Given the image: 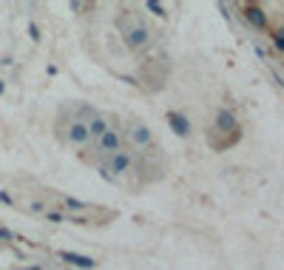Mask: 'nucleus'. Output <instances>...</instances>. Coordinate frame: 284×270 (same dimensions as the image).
<instances>
[{"label": "nucleus", "mask_w": 284, "mask_h": 270, "mask_svg": "<svg viewBox=\"0 0 284 270\" xmlns=\"http://www.w3.org/2000/svg\"><path fill=\"white\" fill-rule=\"evenodd\" d=\"M0 239H12V233H9L6 228H0Z\"/></svg>", "instance_id": "obj_14"}, {"label": "nucleus", "mask_w": 284, "mask_h": 270, "mask_svg": "<svg viewBox=\"0 0 284 270\" xmlns=\"http://www.w3.org/2000/svg\"><path fill=\"white\" fill-rule=\"evenodd\" d=\"M85 128H88V136L91 139H100L105 131H111V122H108V117H102V114H94V117L85 122Z\"/></svg>", "instance_id": "obj_6"}, {"label": "nucleus", "mask_w": 284, "mask_h": 270, "mask_svg": "<svg viewBox=\"0 0 284 270\" xmlns=\"http://www.w3.org/2000/svg\"><path fill=\"white\" fill-rule=\"evenodd\" d=\"M119 151H122V134L114 131V128L105 131L100 139H94V159H97L100 165L102 162H108V159H111L114 154H119Z\"/></svg>", "instance_id": "obj_2"}, {"label": "nucleus", "mask_w": 284, "mask_h": 270, "mask_svg": "<svg viewBox=\"0 0 284 270\" xmlns=\"http://www.w3.org/2000/svg\"><path fill=\"white\" fill-rule=\"evenodd\" d=\"M60 259L63 262H68V265H74V268H80V270H91L97 262L94 259H88V256H80V253H68V251H60Z\"/></svg>", "instance_id": "obj_7"}, {"label": "nucleus", "mask_w": 284, "mask_h": 270, "mask_svg": "<svg viewBox=\"0 0 284 270\" xmlns=\"http://www.w3.org/2000/svg\"><path fill=\"white\" fill-rule=\"evenodd\" d=\"M131 165H134V156L122 148V151L114 154V156H111V159H108L102 168L108 171V174H128V171H131Z\"/></svg>", "instance_id": "obj_5"}, {"label": "nucleus", "mask_w": 284, "mask_h": 270, "mask_svg": "<svg viewBox=\"0 0 284 270\" xmlns=\"http://www.w3.org/2000/svg\"><path fill=\"white\" fill-rule=\"evenodd\" d=\"M148 9H151V12H156V15H165V9H162L159 3H153V0H151V3H148Z\"/></svg>", "instance_id": "obj_12"}, {"label": "nucleus", "mask_w": 284, "mask_h": 270, "mask_svg": "<svg viewBox=\"0 0 284 270\" xmlns=\"http://www.w3.org/2000/svg\"><path fill=\"white\" fill-rule=\"evenodd\" d=\"M29 34H32L34 40H37V37H40V32H37V26H34V23H32V26H29Z\"/></svg>", "instance_id": "obj_13"}, {"label": "nucleus", "mask_w": 284, "mask_h": 270, "mask_svg": "<svg viewBox=\"0 0 284 270\" xmlns=\"http://www.w3.org/2000/svg\"><path fill=\"white\" fill-rule=\"evenodd\" d=\"M66 205H68V208H77V211H83V208H88L85 202H77V199H68V196H66Z\"/></svg>", "instance_id": "obj_11"}, {"label": "nucleus", "mask_w": 284, "mask_h": 270, "mask_svg": "<svg viewBox=\"0 0 284 270\" xmlns=\"http://www.w3.org/2000/svg\"><path fill=\"white\" fill-rule=\"evenodd\" d=\"M245 15H247V20H250L256 29H265V26H267V17H265V12H262L259 6H247Z\"/></svg>", "instance_id": "obj_10"}, {"label": "nucleus", "mask_w": 284, "mask_h": 270, "mask_svg": "<svg viewBox=\"0 0 284 270\" xmlns=\"http://www.w3.org/2000/svg\"><path fill=\"white\" fill-rule=\"evenodd\" d=\"M128 139L136 145V151H148L151 145H153V136H151V131L142 122H134V125L128 128Z\"/></svg>", "instance_id": "obj_4"}, {"label": "nucleus", "mask_w": 284, "mask_h": 270, "mask_svg": "<svg viewBox=\"0 0 284 270\" xmlns=\"http://www.w3.org/2000/svg\"><path fill=\"white\" fill-rule=\"evenodd\" d=\"M119 26H122V37H125V43H128L131 49H145L151 43V32L142 20L125 15V17H119Z\"/></svg>", "instance_id": "obj_1"}, {"label": "nucleus", "mask_w": 284, "mask_h": 270, "mask_svg": "<svg viewBox=\"0 0 284 270\" xmlns=\"http://www.w3.org/2000/svg\"><path fill=\"white\" fill-rule=\"evenodd\" d=\"M0 94H3V83H0Z\"/></svg>", "instance_id": "obj_15"}, {"label": "nucleus", "mask_w": 284, "mask_h": 270, "mask_svg": "<svg viewBox=\"0 0 284 270\" xmlns=\"http://www.w3.org/2000/svg\"><path fill=\"white\" fill-rule=\"evenodd\" d=\"M60 139L68 142V145H80V148L91 142L85 122L83 119H74V117H68V122H60Z\"/></svg>", "instance_id": "obj_3"}, {"label": "nucleus", "mask_w": 284, "mask_h": 270, "mask_svg": "<svg viewBox=\"0 0 284 270\" xmlns=\"http://www.w3.org/2000/svg\"><path fill=\"white\" fill-rule=\"evenodd\" d=\"M239 128V122H236V117L230 114V111H219L216 114V131H222V134H227V131H236Z\"/></svg>", "instance_id": "obj_8"}, {"label": "nucleus", "mask_w": 284, "mask_h": 270, "mask_svg": "<svg viewBox=\"0 0 284 270\" xmlns=\"http://www.w3.org/2000/svg\"><path fill=\"white\" fill-rule=\"evenodd\" d=\"M168 122H170V128H173L179 136H188V134H190V122H188V117H182V114L170 111V114H168Z\"/></svg>", "instance_id": "obj_9"}]
</instances>
